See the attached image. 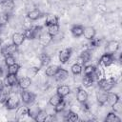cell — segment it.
Here are the masks:
<instances>
[{
    "instance_id": "obj_5",
    "label": "cell",
    "mask_w": 122,
    "mask_h": 122,
    "mask_svg": "<svg viewBox=\"0 0 122 122\" xmlns=\"http://www.w3.org/2000/svg\"><path fill=\"white\" fill-rule=\"evenodd\" d=\"M91 58H92V51L89 49H87L80 52V54L78 55V57L76 59V63L83 66V65H86L91 60Z\"/></svg>"
},
{
    "instance_id": "obj_27",
    "label": "cell",
    "mask_w": 122,
    "mask_h": 122,
    "mask_svg": "<svg viewBox=\"0 0 122 122\" xmlns=\"http://www.w3.org/2000/svg\"><path fill=\"white\" fill-rule=\"evenodd\" d=\"M24 36L26 39L28 40H34L35 39V34H34V30H33V28L30 26L29 28H26L24 30V32H23Z\"/></svg>"
},
{
    "instance_id": "obj_16",
    "label": "cell",
    "mask_w": 122,
    "mask_h": 122,
    "mask_svg": "<svg viewBox=\"0 0 122 122\" xmlns=\"http://www.w3.org/2000/svg\"><path fill=\"white\" fill-rule=\"evenodd\" d=\"M96 34V30L93 27L89 26V27H85L84 30H83V35L87 40H92L95 37Z\"/></svg>"
},
{
    "instance_id": "obj_8",
    "label": "cell",
    "mask_w": 122,
    "mask_h": 122,
    "mask_svg": "<svg viewBox=\"0 0 122 122\" xmlns=\"http://www.w3.org/2000/svg\"><path fill=\"white\" fill-rule=\"evenodd\" d=\"M95 98L99 106H104L107 104V98H108V92H105L103 90H98L95 93Z\"/></svg>"
},
{
    "instance_id": "obj_3",
    "label": "cell",
    "mask_w": 122,
    "mask_h": 122,
    "mask_svg": "<svg viewBox=\"0 0 122 122\" xmlns=\"http://www.w3.org/2000/svg\"><path fill=\"white\" fill-rule=\"evenodd\" d=\"M20 99L21 101L23 102V104L25 105H30L32 103H34V100H35V95L28 91V90H22L21 92H20Z\"/></svg>"
},
{
    "instance_id": "obj_12",
    "label": "cell",
    "mask_w": 122,
    "mask_h": 122,
    "mask_svg": "<svg viewBox=\"0 0 122 122\" xmlns=\"http://www.w3.org/2000/svg\"><path fill=\"white\" fill-rule=\"evenodd\" d=\"M88 97H89V94H88V92L86 90H84L83 88H77L76 90V100L78 103L82 104L86 101H88Z\"/></svg>"
},
{
    "instance_id": "obj_13",
    "label": "cell",
    "mask_w": 122,
    "mask_h": 122,
    "mask_svg": "<svg viewBox=\"0 0 122 122\" xmlns=\"http://www.w3.org/2000/svg\"><path fill=\"white\" fill-rule=\"evenodd\" d=\"M118 50H119V42L116 40H111L106 45V51L105 52L113 54V53L117 52Z\"/></svg>"
},
{
    "instance_id": "obj_29",
    "label": "cell",
    "mask_w": 122,
    "mask_h": 122,
    "mask_svg": "<svg viewBox=\"0 0 122 122\" xmlns=\"http://www.w3.org/2000/svg\"><path fill=\"white\" fill-rule=\"evenodd\" d=\"M40 110H41V109L39 108L38 105H33V103H32V104H30V106L29 107V114H28V115H29L30 117H31L32 119H34Z\"/></svg>"
},
{
    "instance_id": "obj_37",
    "label": "cell",
    "mask_w": 122,
    "mask_h": 122,
    "mask_svg": "<svg viewBox=\"0 0 122 122\" xmlns=\"http://www.w3.org/2000/svg\"><path fill=\"white\" fill-rule=\"evenodd\" d=\"M48 112L45 111V110H40L39 112L37 113V115L35 116V118L33 120L37 121V122H44L46 120V117L48 116Z\"/></svg>"
},
{
    "instance_id": "obj_36",
    "label": "cell",
    "mask_w": 122,
    "mask_h": 122,
    "mask_svg": "<svg viewBox=\"0 0 122 122\" xmlns=\"http://www.w3.org/2000/svg\"><path fill=\"white\" fill-rule=\"evenodd\" d=\"M10 21V14L5 12V11H1L0 12V27H4L6 26Z\"/></svg>"
},
{
    "instance_id": "obj_6",
    "label": "cell",
    "mask_w": 122,
    "mask_h": 122,
    "mask_svg": "<svg viewBox=\"0 0 122 122\" xmlns=\"http://www.w3.org/2000/svg\"><path fill=\"white\" fill-rule=\"evenodd\" d=\"M71 53H72V50L71 48H65L63 50H61L58 53V59H59V62L61 64H66L70 59H71Z\"/></svg>"
},
{
    "instance_id": "obj_40",
    "label": "cell",
    "mask_w": 122,
    "mask_h": 122,
    "mask_svg": "<svg viewBox=\"0 0 122 122\" xmlns=\"http://www.w3.org/2000/svg\"><path fill=\"white\" fill-rule=\"evenodd\" d=\"M7 64H6V58L3 53H0V71L7 72Z\"/></svg>"
},
{
    "instance_id": "obj_30",
    "label": "cell",
    "mask_w": 122,
    "mask_h": 122,
    "mask_svg": "<svg viewBox=\"0 0 122 122\" xmlns=\"http://www.w3.org/2000/svg\"><path fill=\"white\" fill-rule=\"evenodd\" d=\"M105 121H107V122H120L121 119H120V117H118V115L116 114V112H111L105 117Z\"/></svg>"
},
{
    "instance_id": "obj_28",
    "label": "cell",
    "mask_w": 122,
    "mask_h": 122,
    "mask_svg": "<svg viewBox=\"0 0 122 122\" xmlns=\"http://www.w3.org/2000/svg\"><path fill=\"white\" fill-rule=\"evenodd\" d=\"M29 114V107L28 105H22L18 106L16 109V115L17 116H26Z\"/></svg>"
},
{
    "instance_id": "obj_32",
    "label": "cell",
    "mask_w": 122,
    "mask_h": 122,
    "mask_svg": "<svg viewBox=\"0 0 122 122\" xmlns=\"http://www.w3.org/2000/svg\"><path fill=\"white\" fill-rule=\"evenodd\" d=\"M40 71V67L38 66H32V67H30L28 70H27V76L32 78V77H35L38 72Z\"/></svg>"
},
{
    "instance_id": "obj_14",
    "label": "cell",
    "mask_w": 122,
    "mask_h": 122,
    "mask_svg": "<svg viewBox=\"0 0 122 122\" xmlns=\"http://www.w3.org/2000/svg\"><path fill=\"white\" fill-rule=\"evenodd\" d=\"M39 44L41 45V46H43V47H48V46H50V44L51 43V41H52V36L51 35V34H49L47 31L46 32H42L41 33V35L39 36Z\"/></svg>"
},
{
    "instance_id": "obj_39",
    "label": "cell",
    "mask_w": 122,
    "mask_h": 122,
    "mask_svg": "<svg viewBox=\"0 0 122 122\" xmlns=\"http://www.w3.org/2000/svg\"><path fill=\"white\" fill-rule=\"evenodd\" d=\"M111 107H112V112H116V113H120V112H122V103H121L120 99H119L116 103H114L113 105H112Z\"/></svg>"
},
{
    "instance_id": "obj_11",
    "label": "cell",
    "mask_w": 122,
    "mask_h": 122,
    "mask_svg": "<svg viewBox=\"0 0 122 122\" xmlns=\"http://www.w3.org/2000/svg\"><path fill=\"white\" fill-rule=\"evenodd\" d=\"M25 36L23 34V32H19V31H15L14 33H12L11 35V43L15 44L16 46H22L25 42Z\"/></svg>"
},
{
    "instance_id": "obj_7",
    "label": "cell",
    "mask_w": 122,
    "mask_h": 122,
    "mask_svg": "<svg viewBox=\"0 0 122 122\" xmlns=\"http://www.w3.org/2000/svg\"><path fill=\"white\" fill-rule=\"evenodd\" d=\"M17 52H18V46H16L13 43L4 46L1 50V53H3L4 55H15Z\"/></svg>"
},
{
    "instance_id": "obj_10",
    "label": "cell",
    "mask_w": 122,
    "mask_h": 122,
    "mask_svg": "<svg viewBox=\"0 0 122 122\" xmlns=\"http://www.w3.org/2000/svg\"><path fill=\"white\" fill-rule=\"evenodd\" d=\"M31 84H32V80L29 76H22V77L18 78L17 85L19 86V88L21 90H28L31 86Z\"/></svg>"
},
{
    "instance_id": "obj_43",
    "label": "cell",
    "mask_w": 122,
    "mask_h": 122,
    "mask_svg": "<svg viewBox=\"0 0 122 122\" xmlns=\"http://www.w3.org/2000/svg\"><path fill=\"white\" fill-rule=\"evenodd\" d=\"M4 88H5V84H4V81L2 80V79H0V92L4 90Z\"/></svg>"
},
{
    "instance_id": "obj_2",
    "label": "cell",
    "mask_w": 122,
    "mask_h": 122,
    "mask_svg": "<svg viewBox=\"0 0 122 122\" xmlns=\"http://www.w3.org/2000/svg\"><path fill=\"white\" fill-rule=\"evenodd\" d=\"M20 101H21V99H20V96L18 95V93H10L9 95V97L7 98V100L5 101L4 105L7 110L14 111L20 105Z\"/></svg>"
},
{
    "instance_id": "obj_24",
    "label": "cell",
    "mask_w": 122,
    "mask_h": 122,
    "mask_svg": "<svg viewBox=\"0 0 122 122\" xmlns=\"http://www.w3.org/2000/svg\"><path fill=\"white\" fill-rule=\"evenodd\" d=\"M63 100H64V97L60 96L58 93H55V94H52L50 97V99H49V105H51V107H54V106H56L57 104H59Z\"/></svg>"
},
{
    "instance_id": "obj_41",
    "label": "cell",
    "mask_w": 122,
    "mask_h": 122,
    "mask_svg": "<svg viewBox=\"0 0 122 122\" xmlns=\"http://www.w3.org/2000/svg\"><path fill=\"white\" fill-rule=\"evenodd\" d=\"M63 38H64V33L61 32V31H58L56 34L52 35V41H51V42H53V43H58V42H60Z\"/></svg>"
},
{
    "instance_id": "obj_19",
    "label": "cell",
    "mask_w": 122,
    "mask_h": 122,
    "mask_svg": "<svg viewBox=\"0 0 122 122\" xmlns=\"http://www.w3.org/2000/svg\"><path fill=\"white\" fill-rule=\"evenodd\" d=\"M56 93L62 97H66L71 93V87L69 85H59L56 88Z\"/></svg>"
},
{
    "instance_id": "obj_34",
    "label": "cell",
    "mask_w": 122,
    "mask_h": 122,
    "mask_svg": "<svg viewBox=\"0 0 122 122\" xmlns=\"http://www.w3.org/2000/svg\"><path fill=\"white\" fill-rule=\"evenodd\" d=\"M82 71H83V66H81L80 64H78V63H74V64H72L71 65V73L73 74V75H79V74H81L82 73Z\"/></svg>"
},
{
    "instance_id": "obj_23",
    "label": "cell",
    "mask_w": 122,
    "mask_h": 122,
    "mask_svg": "<svg viewBox=\"0 0 122 122\" xmlns=\"http://www.w3.org/2000/svg\"><path fill=\"white\" fill-rule=\"evenodd\" d=\"M81 83H82V86L83 87H85V88H91V87H92V85L94 83V80L92 77V75H84L81 78Z\"/></svg>"
},
{
    "instance_id": "obj_20",
    "label": "cell",
    "mask_w": 122,
    "mask_h": 122,
    "mask_svg": "<svg viewBox=\"0 0 122 122\" xmlns=\"http://www.w3.org/2000/svg\"><path fill=\"white\" fill-rule=\"evenodd\" d=\"M83 30H84V27L81 25H73L71 29V33L73 37L75 38H79L83 35Z\"/></svg>"
},
{
    "instance_id": "obj_45",
    "label": "cell",
    "mask_w": 122,
    "mask_h": 122,
    "mask_svg": "<svg viewBox=\"0 0 122 122\" xmlns=\"http://www.w3.org/2000/svg\"><path fill=\"white\" fill-rule=\"evenodd\" d=\"M0 32H1V30H0Z\"/></svg>"
},
{
    "instance_id": "obj_38",
    "label": "cell",
    "mask_w": 122,
    "mask_h": 122,
    "mask_svg": "<svg viewBox=\"0 0 122 122\" xmlns=\"http://www.w3.org/2000/svg\"><path fill=\"white\" fill-rule=\"evenodd\" d=\"M65 109H67V102H66L65 99L63 101H61L59 104H57L56 106L53 107V110H54V112L55 113H59L61 112H63Z\"/></svg>"
},
{
    "instance_id": "obj_33",
    "label": "cell",
    "mask_w": 122,
    "mask_h": 122,
    "mask_svg": "<svg viewBox=\"0 0 122 122\" xmlns=\"http://www.w3.org/2000/svg\"><path fill=\"white\" fill-rule=\"evenodd\" d=\"M47 27V32L49 34H51V36L56 34L58 31H60V27L58 24H53V25H49V26H46Z\"/></svg>"
},
{
    "instance_id": "obj_35",
    "label": "cell",
    "mask_w": 122,
    "mask_h": 122,
    "mask_svg": "<svg viewBox=\"0 0 122 122\" xmlns=\"http://www.w3.org/2000/svg\"><path fill=\"white\" fill-rule=\"evenodd\" d=\"M96 70V66L92 65V64H88L84 66V69L82 71V72H84V75H92Z\"/></svg>"
},
{
    "instance_id": "obj_1",
    "label": "cell",
    "mask_w": 122,
    "mask_h": 122,
    "mask_svg": "<svg viewBox=\"0 0 122 122\" xmlns=\"http://www.w3.org/2000/svg\"><path fill=\"white\" fill-rule=\"evenodd\" d=\"M115 79L114 77H102L97 81V85L100 90L105 92H111L115 86Z\"/></svg>"
},
{
    "instance_id": "obj_18",
    "label": "cell",
    "mask_w": 122,
    "mask_h": 122,
    "mask_svg": "<svg viewBox=\"0 0 122 122\" xmlns=\"http://www.w3.org/2000/svg\"><path fill=\"white\" fill-rule=\"evenodd\" d=\"M53 77L55 78L56 81H64L69 77V71L66 69L59 68V70L57 71V72L55 73Z\"/></svg>"
},
{
    "instance_id": "obj_31",
    "label": "cell",
    "mask_w": 122,
    "mask_h": 122,
    "mask_svg": "<svg viewBox=\"0 0 122 122\" xmlns=\"http://www.w3.org/2000/svg\"><path fill=\"white\" fill-rule=\"evenodd\" d=\"M21 67L18 63H14L10 66L7 67V73H12V74H18Z\"/></svg>"
},
{
    "instance_id": "obj_26",
    "label": "cell",
    "mask_w": 122,
    "mask_h": 122,
    "mask_svg": "<svg viewBox=\"0 0 122 122\" xmlns=\"http://www.w3.org/2000/svg\"><path fill=\"white\" fill-rule=\"evenodd\" d=\"M119 95L116 93V92H108V98H107V103L112 106L113 105L114 103H116L118 100H119Z\"/></svg>"
},
{
    "instance_id": "obj_4",
    "label": "cell",
    "mask_w": 122,
    "mask_h": 122,
    "mask_svg": "<svg viewBox=\"0 0 122 122\" xmlns=\"http://www.w3.org/2000/svg\"><path fill=\"white\" fill-rule=\"evenodd\" d=\"M99 64L101 66H104V67H110L113 64L114 62V55L112 54V53H108V52H105L103 53L100 58H99Z\"/></svg>"
},
{
    "instance_id": "obj_9",
    "label": "cell",
    "mask_w": 122,
    "mask_h": 122,
    "mask_svg": "<svg viewBox=\"0 0 122 122\" xmlns=\"http://www.w3.org/2000/svg\"><path fill=\"white\" fill-rule=\"evenodd\" d=\"M4 84L6 87H12L18 83V76L17 74L12 73H7L4 78Z\"/></svg>"
},
{
    "instance_id": "obj_15",
    "label": "cell",
    "mask_w": 122,
    "mask_h": 122,
    "mask_svg": "<svg viewBox=\"0 0 122 122\" xmlns=\"http://www.w3.org/2000/svg\"><path fill=\"white\" fill-rule=\"evenodd\" d=\"M41 16H42V12L38 9H33V10H30L27 12V18L30 21H36Z\"/></svg>"
},
{
    "instance_id": "obj_17",
    "label": "cell",
    "mask_w": 122,
    "mask_h": 122,
    "mask_svg": "<svg viewBox=\"0 0 122 122\" xmlns=\"http://www.w3.org/2000/svg\"><path fill=\"white\" fill-rule=\"evenodd\" d=\"M51 56L48 52H41L38 56V60L40 62V66L41 67H47L48 65H50L51 63Z\"/></svg>"
},
{
    "instance_id": "obj_42",
    "label": "cell",
    "mask_w": 122,
    "mask_h": 122,
    "mask_svg": "<svg viewBox=\"0 0 122 122\" xmlns=\"http://www.w3.org/2000/svg\"><path fill=\"white\" fill-rule=\"evenodd\" d=\"M5 58H6L7 66H10V65L16 63V58L14 55H5Z\"/></svg>"
},
{
    "instance_id": "obj_22",
    "label": "cell",
    "mask_w": 122,
    "mask_h": 122,
    "mask_svg": "<svg viewBox=\"0 0 122 122\" xmlns=\"http://www.w3.org/2000/svg\"><path fill=\"white\" fill-rule=\"evenodd\" d=\"M1 7L3 9V11L9 13L14 8V1H11V0H2L1 1Z\"/></svg>"
},
{
    "instance_id": "obj_21",
    "label": "cell",
    "mask_w": 122,
    "mask_h": 122,
    "mask_svg": "<svg viewBox=\"0 0 122 122\" xmlns=\"http://www.w3.org/2000/svg\"><path fill=\"white\" fill-rule=\"evenodd\" d=\"M59 66L58 65H48L46 67V70H45V75L48 76V77H53L55 75V73L57 72V71L59 70Z\"/></svg>"
},
{
    "instance_id": "obj_44",
    "label": "cell",
    "mask_w": 122,
    "mask_h": 122,
    "mask_svg": "<svg viewBox=\"0 0 122 122\" xmlns=\"http://www.w3.org/2000/svg\"><path fill=\"white\" fill-rule=\"evenodd\" d=\"M1 47H2V40L0 39V48H1Z\"/></svg>"
},
{
    "instance_id": "obj_25",
    "label": "cell",
    "mask_w": 122,
    "mask_h": 122,
    "mask_svg": "<svg viewBox=\"0 0 122 122\" xmlns=\"http://www.w3.org/2000/svg\"><path fill=\"white\" fill-rule=\"evenodd\" d=\"M53 24H58V17L55 14L49 13L45 18V25L49 26V25H53Z\"/></svg>"
}]
</instances>
